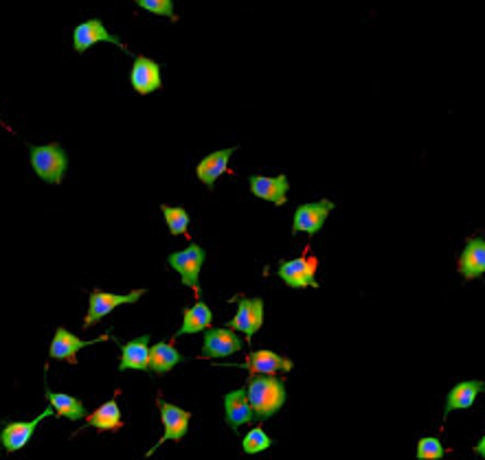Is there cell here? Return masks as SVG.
<instances>
[{
	"label": "cell",
	"mask_w": 485,
	"mask_h": 460,
	"mask_svg": "<svg viewBox=\"0 0 485 460\" xmlns=\"http://www.w3.org/2000/svg\"><path fill=\"white\" fill-rule=\"evenodd\" d=\"M246 395L257 419L266 421L284 408L285 384L275 375H251Z\"/></svg>",
	"instance_id": "cell-1"
},
{
	"label": "cell",
	"mask_w": 485,
	"mask_h": 460,
	"mask_svg": "<svg viewBox=\"0 0 485 460\" xmlns=\"http://www.w3.org/2000/svg\"><path fill=\"white\" fill-rule=\"evenodd\" d=\"M29 156H31L33 171H36L40 180L48 184H62L66 176V169H69V156H66L60 143L31 147L29 149Z\"/></svg>",
	"instance_id": "cell-2"
},
{
	"label": "cell",
	"mask_w": 485,
	"mask_h": 460,
	"mask_svg": "<svg viewBox=\"0 0 485 460\" xmlns=\"http://www.w3.org/2000/svg\"><path fill=\"white\" fill-rule=\"evenodd\" d=\"M207 253L200 248L198 244H189L185 250H178V253H172L167 256V263L169 268L176 270L178 274H181L183 285H187V288H191L193 292L200 294V283H198V279H200V270L202 263H205Z\"/></svg>",
	"instance_id": "cell-3"
},
{
	"label": "cell",
	"mask_w": 485,
	"mask_h": 460,
	"mask_svg": "<svg viewBox=\"0 0 485 460\" xmlns=\"http://www.w3.org/2000/svg\"><path fill=\"white\" fill-rule=\"evenodd\" d=\"M145 289H134L130 294H110V292H101V289H93L89 297V314L84 318V329L95 327L97 322L104 321L108 314H113L116 307L121 305H132L143 297Z\"/></svg>",
	"instance_id": "cell-4"
},
{
	"label": "cell",
	"mask_w": 485,
	"mask_h": 460,
	"mask_svg": "<svg viewBox=\"0 0 485 460\" xmlns=\"http://www.w3.org/2000/svg\"><path fill=\"white\" fill-rule=\"evenodd\" d=\"M158 410H161L163 437L148 454H145L148 458L152 456V454L157 452L163 443H167V440H176V443L178 440H183V437H185L189 430V421H191V413H189V410L178 408V406L167 404V401H163V399H158Z\"/></svg>",
	"instance_id": "cell-5"
},
{
	"label": "cell",
	"mask_w": 485,
	"mask_h": 460,
	"mask_svg": "<svg viewBox=\"0 0 485 460\" xmlns=\"http://www.w3.org/2000/svg\"><path fill=\"white\" fill-rule=\"evenodd\" d=\"M317 259L314 256H299V259L284 261L279 265L277 274L288 288L305 289V288H319L317 280Z\"/></svg>",
	"instance_id": "cell-6"
},
{
	"label": "cell",
	"mask_w": 485,
	"mask_h": 460,
	"mask_svg": "<svg viewBox=\"0 0 485 460\" xmlns=\"http://www.w3.org/2000/svg\"><path fill=\"white\" fill-rule=\"evenodd\" d=\"M242 347H244L242 338L229 327L205 329V342H202V357L205 360H222V357L242 351Z\"/></svg>",
	"instance_id": "cell-7"
},
{
	"label": "cell",
	"mask_w": 485,
	"mask_h": 460,
	"mask_svg": "<svg viewBox=\"0 0 485 460\" xmlns=\"http://www.w3.org/2000/svg\"><path fill=\"white\" fill-rule=\"evenodd\" d=\"M51 414L53 410L47 408L45 413L31 421H7V423L3 425V430H0V445H3L4 452L13 454L21 452L22 447H27L33 432H36V428L42 423V419H47V416Z\"/></svg>",
	"instance_id": "cell-8"
},
{
	"label": "cell",
	"mask_w": 485,
	"mask_h": 460,
	"mask_svg": "<svg viewBox=\"0 0 485 460\" xmlns=\"http://www.w3.org/2000/svg\"><path fill=\"white\" fill-rule=\"evenodd\" d=\"M334 211L332 200L308 202V205L297 206L293 217V235L297 232H308V237H314L325 226V220Z\"/></svg>",
	"instance_id": "cell-9"
},
{
	"label": "cell",
	"mask_w": 485,
	"mask_h": 460,
	"mask_svg": "<svg viewBox=\"0 0 485 460\" xmlns=\"http://www.w3.org/2000/svg\"><path fill=\"white\" fill-rule=\"evenodd\" d=\"M99 42H108V45L123 48V51L128 53L123 42L116 36H113V33L104 27V22H101L99 18H90V21L77 24L75 31H72V46H75L77 53H86L89 48L99 45Z\"/></svg>",
	"instance_id": "cell-10"
},
{
	"label": "cell",
	"mask_w": 485,
	"mask_h": 460,
	"mask_svg": "<svg viewBox=\"0 0 485 460\" xmlns=\"http://www.w3.org/2000/svg\"><path fill=\"white\" fill-rule=\"evenodd\" d=\"M264 324V300L261 298H240L237 300V314L231 318L226 327L233 331H242L246 338H253Z\"/></svg>",
	"instance_id": "cell-11"
},
{
	"label": "cell",
	"mask_w": 485,
	"mask_h": 460,
	"mask_svg": "<svg viewBox=\"0 0 485 460\" xmlns=\"http://www.w3.org/2000/svg\"><path fill=\"white\" fill-rule=\"evenodd\" d=\"M130 84L139 95H152V92L163 88L161 64L145 55L134 57L132 71H130Z\"/></svg>",
	"instance_id": "cell-12"
},
{
	"label": "cell",
	"mask_w": 485,
	"mask_h": 460,
	"mask_svg": "<svg viewBox=\"0 0 485 460\" xmlns=\"http://www.w3.org/2000/svg\"><path fill=\"white\" fill-rule=\"evenodd\" d=\"M104 340H108V336H99V338H95V340H80L77 336H72L69 329L57 327L55 336H53L51 348H48V357H51V360H64V362H71V364H75L77 353H80L81 348L93 347L97 345V342H104Z\"/></svg>",
	"instance_id": "cell-13"
},
{
	"label": "cell",
	"mask_w": 485,
	"mask_h": 460,
	"mask_svg": "<svg viewBox=\"0 0 485 460\" xmlns=\"http://www.w3.org/2000/svg\"><path fill=\"white\" fill-rule=\"evenodd\" d=\"M251 184V193H253L255 197H260V200L266 202H273V205L284 206L285 202H288V188L290 182L285 176H251L249 178Z\"/></svg>",
	"instance_id": "cell-14"
},
{
	"label": "cell",
	"mask_w": 485,
	"mask_h": 460,
	"mask_svg": "<svg viewBox=\"0 0 485 460\" xmlns=\"http://www.w3.org/2000/svg\"><path fill=\"white\" fill-rule=\"evenodd\" d=\"M459 274L464 276L465 280L479 279V276L485 274V239L483 237H470L465 241V248L459 255Z\"/></svg>",
	"instance_id": "cell-15"
},
{
	"label": "cell",
	"mask_w": 485,
	"mask_h": 460,
	"mask_svg": "<svg viewBox=\"0 0 485 460\" xmlns=\"http://www.w3.org/2000/svg\"><path fill=\"white\" fill-rule=\"evenodd\" d=\"M225 416H226V425L237 432L242 425L251 423L255 419L253 408H251L249 395H246V389H237L231 390L229 395L225 397Z\"/></svg>",
	"instance_id": "cell-16"
},
{
	"label": "cell",
	"mask_w": 485,
	"mask_h": 460,
	"mask_svg": "<svg viewBox=\"0 0 485 460\" xmlns=\"http://www.w3.org/2000/svg\"><path fill=\"white\" fill-rule=\"evenodd\" d=\"M485 392V381L481 380H468V381H459L450 389L448 397H446V406H444V416H448L455 410H468L472 408L477 397Z\"/></svg>",
	"instance_id": "cell-17"
},
{
	"label": "cell",
	"mask_w": 485,
	"mask_h": 460,
	"mask_svg": "<svg viewBox=\"0 0 485 460\" xmlns=\"http://www.w3.org/2000/svg\"><path fill=\"white\" fill-rule=\"evenodd\" d=\"M233 154H235V147L217 149V152H211L208 156L202 158L196 167L198 180L205 184V187L213 188L217 178H220L222 173H226V169H229V161Z\"/></svg>",
	"instance_id": "cell-18"
},
{
	"label": "cell",
	"mask_w": 485,
	"mask_h": 460,
	"mask_svg": "<svg viewBox=\"0 0 485 460\" xmlns=\"http://www.w3.org/2000/svg\"><path fill=\"white\" fill-rule=\"evenodd\" d=\"M244 368H249L251 375H277L279 371L290 372L294 368L293 360L279 355L273 351H253L246 360Z\"/></svg>",
	"instance_id": "cell-19"
},
{
	"label": "cell",
	"mask_w": 485,
	"mask_h": 460,
	"mask_svg": "<svg viewBox=\"0 0 485 460\" xmlns=\"http://www.w3.org/2000/svg\"><path fill=\"white\" fill-rule=\"evenodd\" d=\"M119 371H149V336L134 338L121 347Z\"/></svg>",
	"instance_id": "cell-20"
},
{
	"label": "cell",
	"mask_w": 485,
	"mask_h": 460,
	"mask_svg": "<svg viewBox=\"0 0 485 460\" xmlns=\"http://www.w3.org/2000/svg\"><path fill=\"white\" fill-rule=\"evenodd\" d=\"M47 401H48V408L53 410L57 416H62V419H69V421H80L86 419V406L81 404L77 397L66 395V392H53L51 389H45Z\"/></svg>",
	"instance_id": "cell-21"
},
{
	"label": "cell",
	"mask_w": 485,
	"mask_h": 460,
	"mask_svg": "<svg viewBox=\"0 0 485 460\" xmlns=\"http://www.w3.org/2000/svg\"><path fill=\"white\" fill-rule=\"evenodd\" d=\"M86 425L99 430V432H116L123 428V419H121V408L115 399L101 404L95 413L86 414Z\"/></svg>",
	"instance_id": "cell-22"
},
{
	"label": "cell",
	"mask_w": 485,
	"mask_h": 460,
	"mask_svg": "<svg viewBox=\"0 0 485 460\" xmlns=\"http://www.w3.org/2000/svg\"><path fill=\"white\" fill-rule=\"evenodd\" d=\"M211 322H213L211 307H208L207 303H202V300H198L193 307H187L185 312H183V324H181V329L176 331V338L205 331V329L211 327Z\"/></svg>",
	"instance_id": "cell-23"
},
{
	"label": "cell",
	"mask_w": 485,
	"mask_h": 460,
	"mask_svg": "<svg viewBox=\"0 0 485 460\" xmlns=\"http://www.w3.org/2000/svg\"><path fill=\"white\" fill-rule=\"evenodd\" d=\"M181 362H185V357L169 342H158V345L149 347V371L157 372V375H167Z\"/></svg>",
	"instance_id": "cell-24"
},
{
	"label": "cell",
	"mask_w": 485,
	"mask_h": 460,
	"mask_svg": "<svg viewBox=\"0 0 485 460\" xmlns=\"http://www.w3.org/2000/svg\"><path fill=\"white\" fill-rule=\"evenodd\" d=\"M161 211H163V217H165V224H167V229L174 237L187 235L189 222H191V217H189V213L185 211V208L163 205Z\"/></svg>",
	"instance_id": "cell-25"
},
{
	"label": "cell",
	"mask_w": 485,
	"mask_h": 460,
	"mask_svg": "<svg viewBox=\"0 0 485 460\" xmlns=\"http://www.w3.org/2000/svg\"><path fill=\"white\" fill-rule=\"evenodd\" d=\"M275 445V440L266 434L264 428H257L251 430L249 434H246L244 440H242V449H244V454H249V456H255V454L266 452V449H270Z\"/></svg>",
	"instance_id": "cell-26"
},
{
	"label": "cell",
	"mask_w": 485,
	"mask_h": 460,
	"mask_svg": "<svg viewBox=\"0 0 485 460\" xmlns=\"http://www.w3.org/2000/svg\"><path fill=\"white\" fill-rule=\"evenodd\" d=\"M446 456V447L438 437H424L417 443V458L420 460H441Z\"/></svg>",
	"instance_id": "cell-27"
},
{
	"label": "cell",
	"mask_w": 485,
	"mask_h": 460,
	"mask_svg": "<svg viewBox=\"0 0 485 460\" xmlns=\"http://www.w3.org/2000/svg\"><path fill=\"white\" fill-rule=\"evenodd\" d=\"M140 9L154 13V16H165L169 21H176V13H174V0H134Z\"/></svg>",
	"instance_id": "cell-28"
},
{
	"label": "cell",
	"mask_w": 485,
	"mask_h": 460,
	"mask_svg": "<svg viewBox=\"0 0 485 460\" xmlns=\"http://www.w3.org/2000/svg\"><path fill=\"white\" fill-rule=\"evenodd\" d=\"M474 454H479V456L485 458V437L479 440L477 445H474Z\"/></svg>",
	"instance_id": "cell-29"
}]
</instances>
